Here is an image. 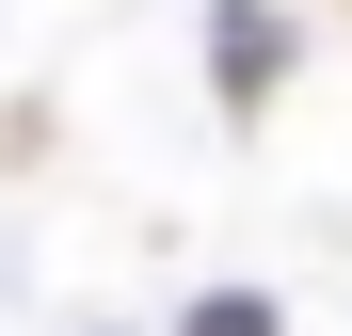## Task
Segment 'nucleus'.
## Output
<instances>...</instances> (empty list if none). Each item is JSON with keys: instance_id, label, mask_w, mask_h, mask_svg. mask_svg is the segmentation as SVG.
<instances>
[{"instance_id": "2", "label": "nucleus", "mask_w": 352, "mask_h": 336, "mask_svg": "<svg viewBox=\"0 0 352 336\" xmlns=\"http://www.w3.org/2000/svg\"><path fill=\"white\" fill-rule=\"evenodd\" d=\"M192 336H272V304H241V289H224V304H192Z\"/></svg>"}, {"instance_id": "1", "label": "nucleus", "mask_w": 352, "mask_h": 336, "mask_svg": "<svg viewBox=\"0 0 352 336\" xmlns=\"http://www.w3.org/2000/svg\"><path fill=\"white\" fill-rule=\"evenodd\" d=\"M256 80H272V16L241 0V16H224V96H256Z\"/></svg>"}]
</instances>
